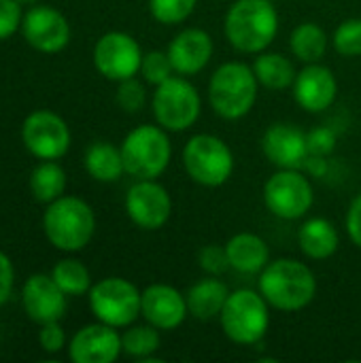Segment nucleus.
Returning <instances> with one entry per match:
<instances>
[{
    "label": "nucleus",
    "instance_id": "f257e3e1",
    "mask_svg": "<svg viewBox=\"0 0 361 363\" xmlns=\"http://www.w3.org/2000/svg\"><path fill=\"white\" fill-rule=\"evenodd\" d=\"M279 11L272 0H234L223 17L230 47L245 55L266 51L279 34Z\"/></svg>",
    "mask_w": 361,
    "mask_h": 363
},
{
    "label": "nucleus",
    "instance_id": "f03ea898",
    "mask_svg": "<svg viewBox=\"0 0 361 363\" xmlns=\"http://www.w3.org/2000/svg\"><path fill=\"white\" fill-rule=\"evenodd\" d=\"M257 289L266 302L281 313L304 311L317 296V277L309 264L294 257L270 259L257 274Z\"/></svg>",
    "mask_w": 361,
    "mask_h": 363
},
{
    "label": "nucleus",
    "instance_id": "7ed1b4c3",
    "mask_svg": "<svg viewBox=\"0 0 361 363\" xmlns=\"http://www.w3.org/2000/svg\"><path fill=\"white\" fill-rule=\"evenodd\" d=\"M257 89L260 83L249 64L238 60L223 62L209 79V106L217 117L226 121H238L253 111L260 94Z\"/></svg>",
    "mask_w": 361,
    "mask_h": 363
},
{
    "label": "nucleus",
    "instance_id": "20e7f679",
    "mask_svg": "<svg viewBox=\"0 0 361 363\" xmlns=\"http://www.w3.org/2000/svg\"><path fill=\"white\" fill-rule=\"evenodd\" d=\"M43 232L53 249L79 253L96 234V213L83 198L64 194L47 204L43 213Z\"/></svg>",
    "mask_w": 361,
    "mask_h": 363
},
{
    "label": "nucleus",
    "instance_id": "39448f33",
    "mask_svg": "<svg viewBox=\"0 0 361 363\" xmlns=\"http://www.w3.org/2000/svg\"><path fill=\"white\" fill-rule=\"evenodd\" d=\"M170 132L160 123H140L130 130L121 143V157L126 174L134 181L162 177L172 160Z\"/></svg>",
    "mask_w": 361,
    "mask_h": 363
},
{
    "label": "nucleus",
    "instance_id": "423d86ee",
    "mask_svg": "<svg viewBox=\"0 0 361 363\" xmlns=\"http://www.w3.org/2000/svg\"><path fill=\"white\" fill-rule=\"evenodd\" d=\"M270 304L260 289L230 291L228 302L219 315L226 338L238 347L260 345L270 330Z\"/></svg>",
    "mask_w": 361,
    "mask_h": 363
},
{
    "label": "nucleus",
    "instance_id": "0eeeda50",
    "mask_svg": "<svg viewBox=\"0 0 361 363\" xmlns=\"http://www.w3.org/2000/svg\"><path fill=\"white\" fill-rule=\"evenodd\" d=\"M181 164L187 177L209 189L226 185L234 174V153L230 145L215 134H194L181 151Z\"/></svg>",
    "mask_w": 361,
    "mask_h": 363
},
{
    "label": "nucleus",
    "instance_id": "6e6552de",
    "mask_svg": "<svg viewBox=\"0 0 361 363\" xmlns=\"http://www.w3.org/2000/svg\"><path fill=\"white\" fill-rule=\"evenodd\" d=\"M151 113L155 123L172 134H179L189 130L200 119L202 96L189 77L172 74L168 81L155 87L151 96Z\"/></svg>",
    "mask_w": 361,
    "mask_h": 363
},
{
    "label": "nucleus",
    "instance_id": "1a4fd4ad",
    "mask_svg": "<svg viewBox=\"0 0 361 363\" xmlns=\"http://www.w3.org/2000/svg\"><path fill=\"white\" fill-rule=\"evenodd\" d=\"M143 291L123 277H106L91 285L87 294L89 311L96 321L126 330L140 317Z\"/></svg>",
    "mask_w": 361,
    "mask_h": 363
},
{
    "label": "nucleus",
    "instance_id": "9d476101",
    "mask_svg": "<svg viewBox=\"0 0 361 363\" xmlns=\"http://www.w3.org/2000/svg\"><path fill=\"white\" fill-rule=\"evenodd\" d=\"M315 204V189L309 177L298 168H279L264 183V206L283 221H298Z\"/></svg>",
    "mask_w": 361,
    "mask_h": 363
},
{
    "label": "nucleus",
    "instance_id": "9b49d317",
    "mask_svg": "<svg viewBox=\"0 0 361 363\" xmlns=\"http://www.w3.org/2000/svg\"><path fill=\"white\" fill-rule=\"evenodd\" d=\"M21 143L26 151L43 160H62L72 143L70 128L66 119L49 108L32 111L21 123Z\"/></svg>",
    "mask_w": 361,
    "mask_h": 363
},
{
    "label": "nucleus",
    "instance_id": "f8f14e48",
    "mask_svg": "<svg viewBox=\"0 0 361 363\" xmlns=\"http://www.w3.org/2000/svg\"><path fill=\"white\" fill-rule=\"evenodd\" d=\"M143 55L145 51L138 40L121 30H111L102 34L96 40L91 53L96 70L113 83L136 77L140 72Z\"/></svg>",
    "mask_w": 361,
    "mask_h": 363
},
{
    "label": "nucleus",
    "instance_id": "ddd939ff",
    "mask_svg": "<svg viewBox=\"0 0 361 363\" xmlns=\"http://www.w3.org/2000/svg\"><path fill=\"white\" fill-rule=\"evenodd\" d=\"M128 219L145 232L162 230L172 217V196L157 179H138L130 185L126 200Z\"/></svg>",
    "mask_w": 361,
    "mask_h": 363
},
{
    "label": "nucleus",
    "instance_id": "4468645a",
    "mask_svg": "<svg viewBox=\"0 0 361 363\" xmlns=\"http://www.w3.org/2000/svg\"><path fill=\"white\" fill-rule=\"evenodd\" d=\"M23 40L40 53L53 55L68 47L72 30L62 11L49 4H34L23 13L21 28H19Z\"/></svg>",
    "mask_w": 361,
    "mask_h": 363
},
{
    "label": "nucleus",
    "instance_id": "2eb2a0df",
    "mask_svg": "<svg viewBox=\"0 0 361 363\" xmlns=\"http://www.w3.org/2000/svg\"><path fill=\"white\" fill-rule=\"evenodd\" d=\"M140 317L160 332H172L189 317L187 298L183 291L168 283H153L143 289Z\"/></svg>",
    "mask_w": 361,
    "mask_h": 363
},
{
    "label": "nucleus",
    "instance_id": "dca6fc26",
    "mask_svg": "<svg viewBox=\"0 0 361 363\" xmlns=\"http://www.w3.org/2000/svg\"><path fill=\"white\" fill-rule=\"evenodd\" d=\"M296 104L306 113H326L338 96V79L334 70L321 62L304 64L302 70H298L296 81L291 85Z\"/></svg>",
    "mask_w": 361,
    "mask_h": 363
},
{
    "label": "nucleus",
    "instance_id": "f3484780",
    "mask_svg": "<svg viewBox=\"0 0 361 363\" xmlns=\"http://www.w3.org/2000/svg\"><path fill=\"white\" fill-rule=\"evenodd\" d=\"M21 306L36 325H45L64 319L68 296L57 287L51 274L36 272L28 277L21 287Z\"/></svg>",
    "mask_w": 361,
    "mask_h": 363
},
{
    "label": "nucleus",
    "instance_id": "a211bd4d",
    "mask_svg": "<svg viewBox=\"0 0 361 363\" xmlns=\"http://www.w3.org/2000/svg\"><path fill=\"white\" fill-rule=\"evenodd\" d=\"M121 353V334L100 321L83 325L68 342V359L72 363H113Z\"/></svg>",
    "mask_w": 361,
    "mask_h": 363
},
{
    "label": "nucleus",
    "instance_id": "6ab92c4d",
    "mask_svg": "<svg viewBox=\"0 0 361 363\" xmlns=\"http://www.w3.org/2000/svg\"><path fill=\"white\" fill-rule=\"evenodd\" d=\"M262 153L277 168L302 170L311 155L306 132L289 121H277L262 136Z\"/></svg>",
    "mask_w": 361,
    "mask_h": 363
},
{
    "label": "nucleus",
    "instance_id": "aec40b11",
    "mask_svg": "<svg viewBox=\"0 0 361 363\" xmlns=\"http://www.w3.org/2000/svg\"><path fill=\"white\" fill-rule=\"evenodd\" d=\"M166 53L170 57L174 74L196 77L211 64L215 53V43L213 36L202 28H183L168 43Z\"/></svg>",
    "mask_w": 361,
    "mask_h": 363
},
{
    "label": "nucleus",
    "instance_id": "412c9836",
    "mask_svg": "<svg viewBox=\"0 0 361 363\" xmlns=\"http://www.w3.org/2000/svg\"><path fill=\"white\" fill-rule=\"evenodd\" d=\"M298 247L302 255L313 262L330 259L340 247V232L336 223L326 217H309L298 230Z\"/></svg>",
    "mask_w": 361,
    "mask_h": 363
},
{
    "label": "nucleus",
    "instance_id": "4be33fe9",
    "mask_svg": "<svg viewBox=\"0 0 361 363\" xmlns=\"http://www.w3.org/2000/svg\"><path fill=\"white\" fill-rule=\"evenodd\" d=\"M230 268L240 274H260L270 264L268 242L253 232H238L226 242Z\"/></svg>",
    "mask_w": 361,
    "mask_h": 363
},
{
    "label": "nucleus",
    "instance_id": "5701e85b",
    "mask_svg": "<svg viewBox=\"0 0 361 363\" xmlns=\"http://www.w3.org/2000/svg\"><path fill=\"white\" fill-rule=\"evenodd\" d=\"M230 289L228 285L219 279V277H204L200 281H196L187 291V308H189V317L198 319V321H213L219 319L226 302H228Z\"/></svg>",
    "mask_w": 361,
    "mask_h": 363
},
{
    "label": "nucleus",
    "instance_id": "b1692460",
    "mask_svg": "<svg viewBox=\"0 0 361 363\" xmlns=\"http://www.w3.org/2000/svg\"><path fill=\"white\" fill-rule=\"evenodd\" d=\"M83 166H85V172L98 183H115L121 179V174H126L121 147H117L109 140L91 143L85 149Z\"/></svg>",
    "mask_w": 361,
    "mask_h": 363
},
{
    "label": "nucleus",
    "instance_id": "393cba45",
    "mask_svg": "<svg viewBox=\"0 0 361 363\" xmlns=\"http://www.w3.org/2000/svg\"><path fill=\"white\" fill-rule=\"evenodd\" d=\"M251 68L257 77V83L270 91L289 89L296 81V74H298L291 57H287L285 53H277V51L257 53L255 60L251 62Z\"/></svg>",
    "mask_w": 361,
    "mask_h": 363
},
{
    "label": "nucleus",
    "instance_id": "a878e982",
    "mask_svg": "<svg viewBox=\"0 0 361 363\" xmlns=\"http://www.w3.org/2000/svg\"><path fill=\"white\" fill-rule=\"evenodd\" d=\"M330 43L332 38L328 36L326 28H321L315 21H302L291 30L289 51L302 64H315L326 57Z\"/></svg>",
    "mask_w": 361,
    "mask_h": 363
},
{
    "label": "nucleus",
    "instance_id": "bb28decb",
    "mask_svg": "<svg viewBox=\"0 0 361 363\" xmlns=\"http://www.w3.org/2000/svg\"><path fill=\"white\" fill-rule=\"evenodd\" d=\"M28 185L36 202L49 204L66 194L68 177L66 170L57 164V160H43L30 172Z\"/></svg>",
    "mask_w": 361,
    "mask_h": 363
},
{
    "label": "nucleus",
    "instance_id": "cd10ccee",
    "mask_svg": "<svg viewBox=\"0 0 361 363\" xmlns=\"http://www.w3.org/2000/svg\"><path fill=\"white\" fill-rule=\"evenodd\" d=\"M162 347V336H160V330L153 328L151 323H132L123 330L121 334V349H123V355L132 357V359H138V362H153L155 359V353L160 351ZM160 362V359H157Z\"/></svg>",
    "mask_w": 361,
    "mask_h": 363
},
{
    "label": "nucleus",
    "instance_id": "c85d7f7f",
    "mask_svg": "<svg viewBox=\"0 0 361 363\" xmlns=\"http://www.w3.org/2000/svg\"><path fill=\"white\" fill-rule=\"evenodd\" d=\"M53 281L57 283V287L68 296V298H77V296H87L91 289V274L87 270V266L83 262H79L77 257H64L60 259L51 272Z\"/></svg>",
    "mask_w": 361,
    "mask_h": 363
},
{
    "label": "nucleus",
    "instance_id": "c756f323",
    "mask_svg": "<svg viewBox=\"0 0 361 363\" xmlns=\"http://www.w3.org/2000/svg\"><path fill=\"white\" fill-rule=\"evenodd\" d=\"M147 6L157 23L179 26L194 15L198 0H147Z\"/></svg>",
    "mask_w": 361,
    "mask_h": 363
},
{
    "label": "nucleus",
    "instance_id": "7c9ffc66",
    "mask_svg": "<svg viewBox=\"0 0 361 363\" xmlns=\"http://www.w3.org/2000/svg\"><path fill=\"white\" fill-rule=\"evenodd\" d=\"M332 45L343 57L361 55V17H349L340 21L332 34Z\"/></svg>",
    "mask_w": 361,
    "mask_h": 363
},
{
    "label": "nucleus",
    "instance_id": "2f4dec72",
    "mask_svg": "<svg viewBox=\"0 0 361 363\" xmlns=\"http://www.w3.org/2000/svg\"><path fill=\"white\" fill-rule=\"evenodd\" d=\"M145 83L157 87L162 85L164 81H168L172 74H174V68L170 64V57L166 51H160V49H153V51H147L143 55V64H140V72Z\"/></svg>",
    "mask_w": 361,
    "mask_h": 363
},
{
    "label": "nucleus",
    "instance_id": "473e14b6",
    "mask_svg": "<svg viewBox=\"0 0 361 363\" xmlns=\"http://www.w3.org/2000/svg\"><path fill=\"white\" fill-rule=\"evenodd\" d=\"M115 100H117L121 111H126L130 115L140 113L145 108V104H147V87L136 77L119 81L117 91H115Z\"/></svg>",
    "mask_w": 361,
    "mask_h": 363
},
{
    "label": "nucleus",
    "instance_id": "72a5a7b5",
    "mask_svg": "<svg viewBox=\"0 0 361 363\" xmlns=\"http://www.w3.org/2000/svg\"><path fill=\"white\" fill-rule=\"evenodd\" d=\"M198 266L209 277H221L223 272L232 270L230 268V259H228L226 245H217V242L204 245L198 251Z\"/></svg>",
    "mask_w": 361,
    "mask_h": 363
},
{
    "label": "nucleus",
    "instance_id": "f704fd0d",
    "mask_svg": "<svg viewBox=\"0 0 361 363\" xmlns=\"http://www.w3.org/2000/svg\"><path fill=\"white\" fill-rule=\"evenodd\" d=\"M306 143H309V153L311 155H321L330 157L338 145V136L330 125H319L306 132Z\"/></svg>",
    "mask_w": 361,
    "mask_h": 363
},
{
    "label": "nucleus",
    "instance_id": "c9c22d12",
    "mask_svg": "<svg viewBox=\"0 0 361 363\" xmlns=\"http://www.w3.org/2000/svg\"><path fill=\"white\" fill-rule=\"evenodd\" d=\"M38 347L47 353V355H57L64 349H68V340H66V332L60 325V321H51L45 325H38Z\"/></svg>",
    "mask_w": 361,
    "mask_h": 363
},
{
    "label": "nucleus",
    "instance_id": "e433bc0d",
    "mask_svg": "<svg viewBox=\"0 0 361 363\" xmlns=\"http://www.w3.org/2000/svg\"><path fill=\"white\" fill-rule=\"evenodd\" d=\"M23 19V6L17 0H0V40L19 32Z\"/></svg>",
    "mask_w": 361,
    "mask_h": 363
},
{
    "label": "nucleus",
    "instance_id": "4c0bfd02",
    "mask_svg": "<svg viewBox=\"0 0 361 363\" xmlns=\"http://www.w3.org/2000/svg\"><path fill=\"white\" fill-rule=\"evenodd\" d=\"M13 287H15V266L11 257L4 251H0V308L11 300Z\"/></svg>",
    "mask_w": 361,
    "mask_h": 363
},
{
    "label": "nucleus",
    "instance_id": "58836bf2",
    "mask_svg": "<svg viewBox=\"0 0 361 363\" xmlns=\"http://www.w3.org/2000/svg\"><path fill=\"white\" fill-rule=\"evenodd\" d=\"M345 228H347V236L349 240L361 249V194L355 196L347 208V217H345Z\"/></svg>",
    "mask_w": 361,
    "mask_h": 363
},
{
    "label": "nucleus",
    "instance_id": "ea45409f",
    "mask_svg": "<svg viewBox=\"0 0 361 363\" xmlns=\"http://www.w3.org/2000/svg\"><path fill=\"white\" fill-rule=\"evenodd\" d=\"M21 6H34V4H38L40 0H17Z\"/></svg>",
    "mask_w": 361,
    "mask_h": 363
},
{
    "label": "nucleus",
    "instance_id": "a19ab883",
    "mask_svg": "<svg viewBox=\"0 0 361 363\" xmlns=\"http://www.w3.org/2000/svg\"><path fill=\"white\" fill-rule=\"evenodd\" d=\"M272 2H274V0H272Z\"/></svg>",
    "mask_w": 361,
    "mask_h": 363
}]
</instances>
